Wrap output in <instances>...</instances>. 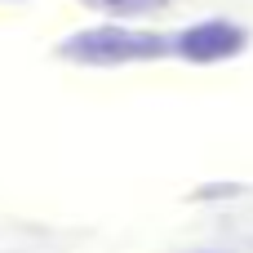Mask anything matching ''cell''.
<instances>
[{"instance_id":"7a4b0ae2","label":"cell","mask_w":253,"mask_h":253,"mask_svg":"<svg viewBox=\"0 0 253 253\" xmlns=\"http://www.w3.org/2000/svg\"><path fill=\"white\" fill-rule=\"evenodd\" d=\"M249 31L236 27V22H222V18H209V22H196L178 36V53L191 58V62H222V58H236L245 49Z\"/></svg>"},{"instance_id":"6da1fadb","label":"cell","mask_w":253,"mask_h":253,"mask_svg":"<svg viewBox=\"0 0 253 253\" xmlns=\"http://www.w3.org/2000/svg\"><path fill=\"white\" fill-rule=\"evenodd\" d=\"M58 53L71 58V62L107 67V62L160 58V53H169V40L165 36H151V31H129V27H93V31H76L71 40H62Z\"/></svg>"},{"instance_id":"3957f363","label":"cell","mask_w":253,"mask_h":253,"mask_svg":"<svg viewBox=\"0 0 253 253\" xmlns=\"http://www.w3.org/2000/svg\"><path fill=\"white\" fill-rule=\"evenodd\" d=\"M80 4H89L93 13H107V18L120 22V18H147V13H156L173 0H80Z\"/></svg>"}]
</instances>
